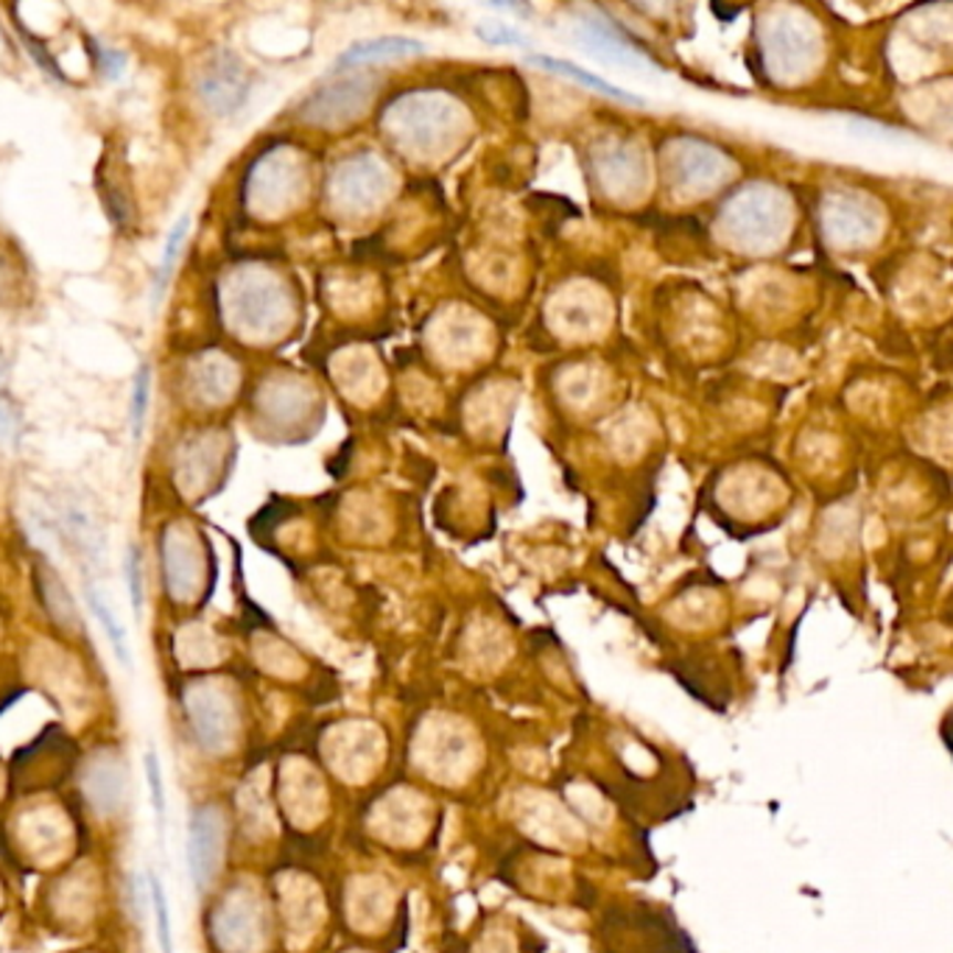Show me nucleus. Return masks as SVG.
Here are the masks:
<instances>
[{
	"mask_svg": "<svg viewBox=\"0 0 953 953\" xmlns=\"http://www.w3.org/2000/svg\"><path fill=\"white\" fill-rule=\"evenodd\" d=\"M199 96L219 115L241 107V102L246 98V78L239 62L233 56H219L215 62H210L199 78Z\"/></svg>",
	"mask_w": 953,
	"mask_h": 953,
	"instance_id": "1",
	"label": "nucleus"
},
{
	"mask_svg": "<svg viewBox=\"0 0 953 953\" xmlns=\"http://www.w3.org/2000/svg\"><path fill=\"white\" fill-rule=\"evenodd\" d=\"M221 856V823L215 811H202L191 828V876L199 889L213 878Z\"/></svg>",
	"mask_w": 953,
	"mask_h": 953,
	"instance_id": "2",
	"label": "nucleus"
},
{
	"mask_svg": "<svg viewBox=\"0 0 953 953\" xmlns=\"http://www.w3.org/2000/svg\"><path fill=\"white\" fill-rule=\"evenodd\" d=\"M420 51H423V42L417 40H405V36H381V40L358 42V45H352L350 51H345V54L339 56L336 67L381 60V56H409V54H420Z\"/></svg>",
	"mask_w": 953,
	"mask_h": 953,
	"instance_id": "3",
	"label": "nucleus"
},
{
	"mask_svg": "<svg viewBox=\"0 0 953 953\" xmlns=\"http://www.w3.org/2000/svg\"><path fill=\"white\" fill-rule=\"evenodd\" d=\"M531 62H534V65H542V67H546V71H554V73H562V76L576 78V82H582V84H587V87L599 89V93H604V96L615 98V102L632 104V107H644V98L632 96V93H626V89L613 87V84H610V82H604V78H599V76H593V73L582 71V67L571 65V62L551 60V56H531Z\"/></svg>",
	"mask_w": 953,
	"mask_h": 953,
	"instance_id": "4",
	"label": "nucleus"
},
{
	"mask_svg": "<svg viewBox=\"0 0 953 953\" xmlns=\"http://www.w3.org/2000/svg\"><path fill=\"white\" fill-rule=\"evenodd\" d=\"M87 604H89V610L96 613L98 624L104 626V632H107V638H109V644H113L115 655H118L120 666L129 668L131 666V655H129V644H126L124 626L118 624V618H115V615H113V610L107 607V602H104V599L98 596L96 590H87Z\"/></svg>",
	"mask_w": 953,
	"mask_h": 953,
	"instance_id": "5",
	"label": "nucleus"
},
{
	"mask_svg": "<svg viewBox=\"0 0 953 953\" xmlns=\"http://www.w3.org/2000/svg\"><path fill=\"white\" fill-rule=\"evenodd\" d=\"M188 226H191V219H188V215H182V219H179L177 224H173L171 235H168V241H166V252H162V261H160V272H157V283H155V305L160 303L162 292H166L168 280H171L173 263H177L179 250H182V244H186Z\"/></svg>",
	"mask_w": 953,
	"mask_h": 953,
	"instance_id": "6",
	"label": "nucleus"
},
{
	"mask_svg": "<svg viewBox=\"0 0 953 953\" xmlns=\"http://www.w3.org/2000/svg\"><path fill=\"white\" fill-rule=\"evenodd\" d=\"M149 389H151V372L149 367H140L135 375V387H131V405H129V423H131V440L140 442L146 425V412H149Z\"/></svg>",
	"mask_w": 953,
	"mask_h": 953,
	"instance_id": "7",
	"label": "nucleus"
},
{
	"mask_svg": "<svg viewBox=\"0 0 953 953\" xmlns=\"http://www.w3.org/2000/svg\"><path fill=\"white\" fill-rule=\"evenodd\" d=\"M149 892H151V906H155V918H157V940H160L162 953H173L171 914H168L166 889H162L160 878H157L155 872H149Z\"/></svg>",
	"mask_w": 953,
	"mask_h": 953,
	"instance_id": "8",
	"label": "nucleus"
},
{
	"mask_svg": "<svg viewBox=\"0 0 953 953\" xmlns=\"http://www.w3.org/2000/svg\"><path fill=\"white\" fill-rule=\"evenodd\" d=\"M146 777H149L151 808H155V816H157V828H160L162 834V823H166V792H162L160 761H157L155 752H146Z\"/></svg>",
	"mask_w": 953,
	"mask_h": 953,
	"instance_id": "9",
	"label": "nucleus"
},
{
	"mask_svg": "<svg viewBox=\"0 0 953 953\" xmlns=\"http://www.w3.org/2000/svg\"><path fill=\"white\" fill-rule=\"evenodd\" d=\"M126 576H129V599L131 610L140 615L144 610V573H140V554L138 549L129 551V560H126Z\"/></svg>",
	"mask_w": 953,
	"mask_h": 953,
	"instance_id": "10",
	"label": "nucleus"
},
{
	"mask_svg": "<svg viewBox=\"0 0 953 953\" xmlns=\"http://www.w3.org/2000/svg\"><path fill=\"white\" fill-rule=\"evenodd\" d=\"M102 56H104V71H107V76L109 78H118L120 73H124V54H118V51H102Z\"/></svg>",
	"mask_w": 953,
	"mask_h": 953,
	"instance_id": "11",
	"label": "nucleus"
}]
</instances>
